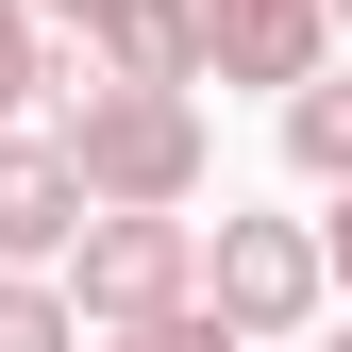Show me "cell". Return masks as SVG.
Masks as SVG:
<instances>
[{
    "label": "cell",
    "mask_w": 352,
    "mask_h": 352,
    "mask_svg": "<svg viewBox=\"0 0 352 352\" xmlns=\"http://www.w3.org/2000/svg\"><path fill=\"white\" fill-rule=\"evenodd\" d=\"M51 151H67V185L101 201V218H185V201L218 185V118L168 101V84H84V67H67Z\"/></svg>",
    "instance_id": "obj_1"
},
{
    "label": "cell",
    "mask_w": 352,
    "mask_h": 352,
    "mask_svg": "<svg viewBox=\"0 0 352 352\" xmlns=\"http://www.w3.org/2000/svg\"><path fill=\"white\" fill-rule=\"evenodd\" d=\"M319 302H336L319 218H218V235H201V319L235 336V352H285Z\"/></svg>",
    "instance_id": "obj_2"
},
{
    "label": "cell",
    "mask_w": 352,
    "mask_h": 352,
    "mask_svg": "<svg viewBox=\"0 0 352 352\" xmlns=\"http://www.w3.org/2000/svg\"><path fill=\"white\" fill-rule=\"evenodd\" d=\"M51 285H67L84 336H151V319L201 302V218H84V252H67Z\"/></svg>",
    "instance_id": "obj_3"
},
{
    "label": "cell",
    "mask_w": 352,
    "mask_h": 352,
    "mask_svg": "<svg viewBox=\"0 0 352 352\" xmlns=\"http://www.w3.org/2000/svg\"><path fill=\"white\" fill-rule=\"evenodd\" d=\"M319 67H336V17H319V0H201V84H269V101H302Z\"/></svg>",
    "instance_id": "obj_4"
},
{
    "label": "cell",
    "mask_w": 352,
    "mask_h": 352,
    "mask_svg": "<svg viewBox=\"0 0 352 352\" xmlns=\"http://www.w3.org/2000/svg\"><path fill=\"white\" fill-rule=\"evenodd\" d=\"M84 218H101V201L67 185V151H51V135H0V269L51 285L67 252H84Z\"/></svg>",
    "instance_id": "obj_5"
},
{
    "label": "cell",
    "mask_w": 352,
    "mask_h": 352,
    "mask_svg": "<svg viewBox=\"0 0 352 352\" xmlns=\"http://www.w3.org/2000/svg\"><path fill=\"white\" fill-rule=\"evenodd\" d=\"M84 84H168V101H201V0H101V17H84Z\"/></svg>",
    "instance_id": "obj_6"
},
{
    "label": "cell",
    "mask_w": 352,
    "mask_h": 352,
    "mask_svg": "<svg viewBox=\"0 0 352 352\" xmlns=\"http://www.w3.org/2000/svg\"><path fill=\"white\" fill-rule=\"evenodd\" d=\"M285 168H302L319 201H352V67H319V84L285 101Z\"/></svg>",
    "instance_id": "obj_7"
},
{
    "label": "cell",
    "mask_w": 352,
    "mask_h": 352,
    "mask_svg": "<svg viewBox=\"0 0 352 352\" xmlns=\"http://www.w3.org/2000/svg\"><path fill=\"white\" fill-rule=\"evenodd\" d=\"M0 352H84V319H67V285L0 269Z\"/></svg>",
    "instance_id": "obj_8"
},
{
    "label": "cell",
    "mask_w": 352,
    "mask_h": 352,
    "mask_svg": "<svg viewBox=\"0 0 352 352\" xmlns=\"http://www.w3.org/2000/svg\"><path fill=\"white\" fill-rule=\"evenodd\" d=\"M34 84H67V67H51V34H34V0H0V135H17Z\"/></svg>",
    "instance_id": "obj_9"
},
{
    "label": "cell",
    "mask_w": 352,
    "mask_h": 352,
    "mask_svg": "<svg viewBox=\"0 0 352 352\" xmlns=\"http://www.w3.org/2000/svg\"><path fill=\"white\" fill-rule=\"evenodd\" d=\"M84 352H235V336H218L201 302H185V319H151V336H84Z\"/></svg>",
    "instance_id": "obj_10"
},
{
    "label": "cell",
    "mask_w": 352,
    "mask_h": 352,
    "mask_svg": "<svg viewBox=\"0 0 352 352\" xmlns=\"http://www.w3.org/2000/svg\"><path fill=\"white\" fill-rule=\"evenodd\" d=\"M319 269H336V285H352V201H336V218H319Z\"/></svg>",
    "instance_id": "obj_11"
},
{
    "label": "cell",
    "mask_w": 352,
    "mask_h": 352,
    "mask_svg": "<svg viewBox=\"0 0 352 352\" xmlns=\"http://www.w3.org/2000/svg\"><path fill=\"white\" fill-rule=\"evenodd\" d=\"M84 17H101V0H34V34H84Z\"/></svg>",
    "instance_id": "obj_12"
},
{
    "label": "cell",
    "mask_w": 352,
    "mask_h": 352,
    "mask_svg": "<svg viewBox=\"0 0 352 352\" xmlns=\"http://www.w3.org/2000/svg\"><path fill=\"white\" fill-rule=\"evenodd\" d=\"M319 17H336V67H352V0H319Z\"/></svg>",
    "instance_id": "obj_13"
},
{
    "label": "cell",
    "mask_w": 352,
    "mask_h": 352,
    "mask_svg": "<svg viewBox=\"0 0 352 352\" xmlns=\"http://www.w3.org/2000/svg\"><path fill=\"white\" fill-rule=\"evenodd\" d=\"M336 352H352V336H336Z\"/></svg>",
    "instance_id": "obj_14"
}]
</instances>
